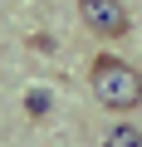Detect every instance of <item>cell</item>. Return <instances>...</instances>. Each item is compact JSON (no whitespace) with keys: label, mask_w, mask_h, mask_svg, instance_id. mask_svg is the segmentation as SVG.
I'll return each instance as SVG.
<instances>
[{"label":"cell","mask_w":142,"mask_h":147,"mask_svg":"<svg viewBox=\"0 0 142 147\" xmlns=\"http://www.w3.org/2000/svg\"><path fill=\"white\" fill-rule=\"evenodd\" d=\"M103 147H142V127L122 118V123H113V127L103 132Z\"/></svg>","instance_id":"3957f363"},{"label":"cell","mask_w":142,"mask_h":147,"mask_svg":"<svg viewBox=\"0 0 142 147\" xmlns=\"http://www.w3.org/2000/svg\"><path fill=\"white\" fill-rule=\"evenodd\" d=\"M88 84H93V98L113 113H132L142 103V74L127 64V59H113V54H98L93 69H88Z\"/></svg>","instance_id":"6da1fadb"},{"label":"cell","mask_w":142,"mask_h":147,"mask_svg":"<svg viewBox=\"0 0 142 147\" xmlns=\"http://www.w3.org/2000/svg\"><path fill=\"white\" fill-rule=\"evenodd\" d=\"M79 20L103 39H122L132 30V15H127L122 0H79Z\"/></svg>","instance_id":"7a4b0ae2"}]
</instances>
